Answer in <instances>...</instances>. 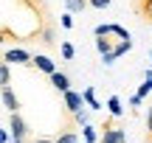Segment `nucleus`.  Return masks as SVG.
I'll return each instance as SVG.
<instances>
[{
	"mask_svg": "<svg viewBox=\"0 0 152 143\" xmlns=\"http://www.w3.org/2000/svg\"><path fill=\"white\" fill-rule=\"evenodd\" d=\"M3 107L9 112H20V98L14 95V90H11V87H3Z\"/></svg>",
	"mask_w": 152,
	"mask_h": 143,
	"instance_id": "nucleus-8",
	"label": "nucleus"
},
{
	"mask_svg": "<svg viewBox=\"0 0 152 143\" xmlns=\"http://www.w3.org/2000/svg\"><path fill=\"white\" fill-rule=\"evenodd\" d=\"M110 3H113V0H87V6H93V9H99V11H102V9H107Z\"/></svg>",
	"mask_w": 152,
	"mask_h": 143,
	"instance_id": "nucleus-18",
	"label": "nucleus"
},
{
	"mask_svg": "<svg viewBox=\"0 0 152 143\" xmlns=\"http://www.w3.org/2000/svg\"><path fill=\"white\" fill-rule=\"evenodd\" d=\"M147 135H152V107H149V112H147Z\"/></svg>",
	"mask_w": 152,
	"mask_h": 143,
	"instance_id": "nucleus-21",
	"label": "nucleus"
},
{
	"mask_svg": "<svg viewBox=\"0 0 152 143\" xmlns=\"http://www.w3.org/2000/svg\"><path fill=\"white\" fill-rule=\"evenodd\" d=\"M3 62L6 65H31V53L26 48H9L3 53Z\"/></svg>",
	"mask_w": 152,
	"mask_h": 143,
	"instance_id": "nucleus-3",
	"label": "nucleus"
},
{
	"mask_svg": "<svg viewBox=\"0 0 152 143\" xmlns=\"http://www.w3.org/2000/svg\"><path fill=\"white\" fill-rule=\"evenodd\" d=\"M96 37H118V39H130V31L121 25H115V22H110V25H96Z\"/></svg>",
	"mask_w": 152,
	"mask_h": 143,
	"instance_id": "nucleus-4",
	"label": "nucleus"
},
{
	"mask_svg": "<svg viewBox=\"0 0 152 143\" xmlns=\"http://www.w3.org/2000/svg\"><path fill=\"white\" fill-rule=\"evenodd\" d=\"M85 143H87V140H85Z\"/></svg>",
	"mask_w": 152,
	"mask_h": 143,
	"instance_id": "nucleus-29",
	"label": "nucleus"
},
{
	"mask_svg": "<svg viewBox=\"0 0 152 143\" xmlns=\"http://www.w3.org/2000/svg\"><path fill=\"white\" fill-rule=\"evenodd\" d=\"M82 101H85V104L90 107V110H102V104L96 101V93H93V87H87L85 93H82Z\"/></svg>",
	"mask_w": 152,
	"mask_h": 143,
	"instance_id": "nucleus-13",
	"label": "nucleus"
},
{
	"mask_svg": "<svg viewBox=\"0 0 152 143\" xmlns=\"http://www.w3.org/2000/svg\"><path fill=\"white\" fill-rule=\"evenodd\" d=\"M87 9V0H65V11L68 14H82Z\"/></svg>",
	"mask_w": 152,
	"mask_h": 143,
	"instance_id": "nucleus-10",
	"label": "nucleus"
},
{
	"mask_svg": "<svg viewBox=\"0 0 152 143\" xmlns=\"http://www.w3.org/2000/svg\"><path fill=\"white\" fill-rule=\"evenodd\" d=\"M31 65L37 67L39 73H45V76H51V73L56 70V62L51 59V56H45V53H37V56H31Z\"/></svg>",
	"mask_w": 152,
	"mask_h": 143,
	"instance_id": "nucleus-5",
	"label": "nucleus"
},
{
	"mask_svg": "<svg viewBox=\"0 0 152 143\" xmlns=\"http://www.w3.org/2000/svg\"><path fill=\"white\" fill-rule=\"evenodd\" d=\"M9 140H11V135L6 132V129H0V143H9Z\"/></svg>",
	"mask_w": 152,
	"mask_h": 143,
	"instance_id": "nucleus-23",
	"label": "nucleus"
},
{
	"mask_svg": "<svg viewBox=\"0 0 152 143\" xmlns=\"http://www.w3.org/2000/svg\"><path fill=\"white\" fill-rule=\"evenodd\" d=\"M149 67H152V56H149Z\"/></svg>",
	"mask_w": 152,
	"mask_h": 143,
	"instance_id": "nucleus-26",
	"label": "nucleus"
},
{
	"mask_svg": "<svg viewBox=\"0 0 152 143\" xmlns=\"http://www.w3.org/2000/svg\"><path fill=\"white\" fill-rule=\"evenodd\" d=\"M59 53H62V59H68V62H71L73 56H76V48H73L71 42H62V45H59Z\"/></svg>",
	"mask_w": 152,
	"mask_h": 143,
	"instance_id": "nucleus-15",
	"label": "nucleus"
},
{
	"mask_svg": "<svg viewBox=\"0 0 152 143\" xmlns=\"http://www.w3.org/2000/svg\"><path fill=\"white\" fill-rule=\"evenodd\" d=\"M3 42H6V37H3V34H0V45H3Z\"/></svg>",
	"mask_w": 152,
	"mask_h": 143,
	"instance_id": "nucleus-25",
	"label": "nucleus"
},
{
	"mask_svg": "<svg viewBox=\"0 0 152 143\" xmlns=\"http://www.w3.org/2000/svg\"><path fill=\"white\" fill-rule=\"evenodd\" d=\"M147 143H152V140H149V138H147Z\"/></svg>",
	"mask_w": 152,
	"mask_h": 143,
	"instance_id": "nucleus-28",
	"label": "nucleus"
},
{
	"mask_svg": "<svg viewBox=\"0 0 152 143\" xmlns=\"http://www.w3.org/2000/svg\"><path fill=\"white\" fill-rule=\"evenodd\" d=\"M71 115H73V121L79 124V126H85V124L90 121V112L87 110H76V112H71Z\"/></svg>",
	"mask_w": 152,
	"mask_h": 143,
	"instance_id": "nucleus-16",
	"label": "nucleus"
},
{
	"mask_svg": "<svg viewBox=\"0 0 152 143\" xmlns=\"http://www.w3.org/2000/svg\"><path fill=\"white\" fill-rule=\"evenodd\" d=\"M82 135H85V140H87V143H96V140H99L96 129H93L90 124H85V126H82Z\"/></svg>",
	"mask_w": 152,
	"mask_h": 143,
	"instance_id": "nucleus-17",
	"label": "nucleus"
},
{
	"mask_svg": "<svg viewBox=\"0 0 152 143\" xmlns=\"http://www.w3.org/2000/svg\"><path fill=\"white\" fill-rule=\"evenodd\" d=\"M31 143H54L51 138H37V140H31Z\"/></svg>",
	"mask_w": 152,
	"mask_h": 143,
	"instance_id": "nucleus-24",
	"label": "nucleus"
},
{
	"mask_svg": "<svg viewBox=\"0 0 152 143\" xmlns=\"http://www.w3.org/2000/svg\"><path fill=\"white\" fill-rule=\"evenodd\" d=\"M39 42L51 45V48L56 45V31H54V25H51V22H45V25H42V31H39Z\"/></svg>",
	"mask_w": 152,
	"mask_h": 143,
	"instance_id": "nucleus-9",
	"label": "nucleus"
},
{
	"mask_svg": "<svg viewBox=\"0 0 152 143\" xmlns=\"http://www.w3.org/2000/svg\"><path fill=\"white\" fill-rule=\"evenodd\" d=\"M65 110L68 112H76V110H82L85 107V101H82V93H76V90H65Z\"/></svg>",
	"mask_w": 152,
	"mask_h": 143,
	"instance_id": "nucleus-6",
	"label": "nucleus"
},
{
	"mask_svg": "<svg viewBox=\"0 0 152 143\" xmlns=\"http://www.w3.org/2000/svg\"><path fill=\"white\" fill-rule=\"evenodd\" d=\"M9 84H11V70H9V65L0 59V90L9 87Z\"/></svg>",
	"mask_w": 152,
	"mask_h": 143,
	"instance_id": "nucleus-14",
	"label": "nucleus"
},
{
	"mask_svg": "<svg viewBox=\"0 0 152 143\" xmlns=\"http://www.w3.org/2000/svg\"><path fill=\"white\" fill-rule=\"evenodd\" d=\"M59 22H62V28H73V14H68V11H65V14L59 17Z\"/></svg>",
	"mask_w": 152,
	"mask_h": 143,
	"instance_id": "nucleus-19",
	"label": "nucleus"
},
{
	"mask_svg": "<svg viewBox=\"0 0 152 143\" xmlns=\"http://www.w3.org/2000/svg\"><path fill=\"white\" fill-rule=\"evenodd\" d=\"M99 129H102V135H99V140H102V143H127V132H124V129H118L113 121H104Z\"/></svg>",
	"mask_w": 152,
	"mask_h": 143,
	"instance_id": "nucleus-2",
	"label": "nucleus"
},
{
	"mask_svg": "<svg viewBox=\"0 0 152 143\" xmlns=\"http://www.w3.org/2000/svg\"><path fill=\"white\" fill-rule=\"evenodd\" d=\"M54 143H79V135H76V129H65L62 135H56Z\"/></svg>",
	"mask_w": 152,
	"mask_h": 143,
	"instance_id": "nucleus-12",
	"label": "nucleus"
},
{
	"mask_svg": "<svg viewBox=\"0 0 152 143\" xmlns=\"http://www.w3.org/2000/svg\"><path fill=\"white\" fill-rule=\"evenodd\" d=\"M51 84H54V90H59V93L71 90V79H68V73H62V70H54V73H51Z\"/></svg>",
	"mask_w": 152,
	"mask_h": 143,
	"instance_id": "nucleus-7",
	"label": "nucleus"
},
{
	"mask_svg": "<svg viewBox=\"0 0 152 143\" xmlns=\"http://www.w3.org/2000/svg\"><path fill=\"white\" fill-rule=\"evenodd\" d=\"M107 110H110V115H113V118H118L121 112H124V107H121V98H118V95H110V98H107Z\"/></svg>",
	"mask_w": 152,
	"mask_h": 143,
	"instance_id": "nucleus-11",
	"label": "nucleus"
},
{
	"mask_svg": "<svg viewBox=\"0 0 152 143\" xmlns=\"http://www.w3.org/2000/svg\"><path fill=\"white\" fill-rule=\"evenodd\" d=\"M135 95H138V98H144V95H149V87H147V84H141V87H138V93H135Z\"/></svg>",
	"mask_w": 152,
	"mask_h": 143,
	"instance_id": "nucleus-22",
	"label": "nucleus"
},
{
	"mask_svg": "<svg viewBox=\"0 0 152 143\" xmlns=\"http://www.w3.org/2000/svg\"><path fill=\"white\" fill-rule=\"evenodd\" d=\"M9 129H11V140L14 143H28V124H26V118L20 115V112H11V118H9Z\"/></svg>",
	"mask_w": 152,
	"mask_h": 143,
	"instance_id": "nucleus-1",
	"label": "nucleus"
},
{
	"mask_svg": "<svg viewBox=\"0 0 152 143\" xmlns=\"http://www.w3.org/2000/svg\"><path fill=\"white\" fill-rule=\"evenodd\" d=\"M132 3H141V0H132Z\"/></svg>",
	"mask_w": 152,
	"mask_h": 143,
	"instance_id": "nucleus-27",
	"label": "nucleus"
},
{
	"mask_svg": "<svg viewBox=\"0 0 152 143\" xmlns=\"http://www.w3.org/2000/svg\"><path fill=\"white\" fill-rule=\"evenodd\" d=\"M144 84H147V87H149V93H152V67L147 70V76H144Z\"/></svg>",
	"mask_w": 152,
	"mask_h": 143,
	"instance_id": "nucleus-20",
	"label": "nucleus"
}]
</instances>
